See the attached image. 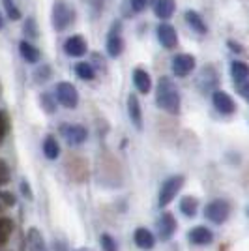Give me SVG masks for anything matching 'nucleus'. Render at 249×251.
I'll list each match as a JSON object with an SVG mask.
<instances>
[{
  "label": "nucleus",
  "instance_id": "cd10ccee",
  "mask_svg": "<svg viewBox=\"0 0 249 251\" xmlns=\"http://www.w3.org/2000/svg\"><path fill=\"white\" fill-rule=\"evenodd\" d=\"M101 248H103V251H118L114 238L111 234H107V232L101 234Z\"/></svg>",
  "mask_w": 249,
  "mask_h": 251
},
{
  "label": "nucleus",
  "instance_id": "473e14b6",
  "mask_svg": "<svg viewBox=\"0 0 249 251\" xmlns=\"http://www.w3.org/2000/svg\"><path fill=\"white\" fill-rule=\"evenodd\" d=\"M146 4H148V0H131V8H133V11H137V13H141V11L145 10Z\"/></svg>",
  "mask_w": 249,
  "mask_h": 251
},
{
  "label": "nucleus",
  "instance_id": "423d86ee",
  "mask_svg": "<svg viewBox=\"0 0 249 251\" xmlns=\"http://www.w3.org/2000/svg\"><path fill=\"white\" fill-rule=\"evenodd\" d=\"M193 70H195V56L193 54L182 52V54H176L173 58V74L176 77H187Z\"/></svg>",
  "mask_w": 249,
  "mask_h": 251
},
{
  "label": "nucleus",
  "instance_id": "6ab92c4d",
  "mask_svg": "<svg viewBox=\"0 0 249 251\" xmlns=\"http://www.w3.org/2000/svg\"><path fill=\"white\" fill-rule=\"evenodd\" d=\"M184 17H186V23L191 26V30H195L197 34H206L208 28H206V23L202 21V17L199 15L197 11L193 10H187L184 13Z\"/></svg>",
  "mask_w": 249,
  "mask_h": 251
},
{
  "label": "nucleus",
  "instance_id": "f03ea898",
  "mask_svg": "<svg viewBox=\"0 0 249 251\" xmlns=\"http://www.w3.org/2000/svg\"><path fill=\"white\" fill-rule=\"evenodd\" d=\"M184 182H186V178L182 176V175H174V176H169L163 182V186L159 189V206H169L174 197H176V193L182 189L184 186Z\"/></svg>",
  "mask_w": 249,
  "mask_h": 251
},
{
  "label": "nucleus",
  "instance_id": "412c9836",
  "mask_svg": "<svg viewBox=\"0 0 249 251\" xmlns=\"http://www.w3.org/2000/svg\"><path fill=\"white\" fill-rule=\"evenodd\" d=\"M19 51H21V56L26 60V62L30 64H38L40 62V58H42V54H40V51L32 45V43H28L26 40H23L21 43H19Z\"/></svg>",
  "mask_w": 249,
  "mask_h": 251
},
{
  "label": "nucleus",
  "instance_id": "2eb2a0df",
  "mask_svg": "<svg viewBox=\"0 0 249 251\" xmlns=\"http://www.w3.org/2000/svg\"><path fill=\"white\" fill-rule=\"evenodd\" d=\"M133 240H135L137 248H141V250H152V248L156 246L154 234L148 229H145V227H139V229L133 232Z\"/></svg>",
  "mask_w": 249,
  "mask_h": 251
},
{
  "label": "nucleus",
  "instance_id": "20e7f679",
  "mask_svg": "<svg viewBox=\"0 0 249 251\" xmlns=\"http://www.w3.org/2000/svg\"><path fill=\"white\" fill-rule=\"evenodd\" d=\"M228 214H230V206H228L227 201H221V199H216V201H212V202H208L206 210H204L206 220L212 221V223H216V225L225 223L228 218Z\"/></svg>",
  "mask_w": 249,
  "mask_h": 251
},
{
  "label": "nucleus",
  "instance_id": "7c9ffc66",
  "mask_svg": "<svg viewBox=\"0 0 249 251\" xmlns=\"http://www.w3.org/2000/svg\"><path fill=\"white\" fill-rule=\"evenodd\" d=\"M51 77V70H49V66H43V68H40L38 72H36V81H47Z\"/></svg>",
  "mask_w": 249,
  "mask_h": 251
},
{
  "label": "nucleus",
  "instance_id": "c85d7f7f",
  "mask_svg": "<svg viewBox=\"0 0 249 251\" xmlns=\"http://www.w3.org/2000/svg\"><path fill=\"white\" fill-rule=\"evenodd\" d=\"M10 182V167L6 161L0 159V186H6Z\"/></svg>",
  "mask_w": 249,
  "mask_h": 251
},
{
  "label": "nucleus",
  "instance_id": "72a5a7b5",
  "mask_svg": "<svg viewBox=\"0 0 249 251\" xmlns=\"http://www.w3.org/2000/svg\"><path fill=\"white\" fill-rule=\"evenodd\" d=\"M25 32H28V36H30V38H36V36H38V30H36V23L32 21V19H28V23L25 25Z\"/></svg>",
  "mask_w": 249,
  "mask_h": 251
},
{
  "label": "nucleus",
  "instance_id": "ea45409f",
  "mask_svg": "<svg viewBox=\"0 0 249 251\" xmlns=\"http://www.w3.org/2000/svg\"><path fill=\"white\" fill-rule=\"evenodd\" d=\"M81 251H84V250H81Z\"/></svg>",
  "mask_w": 249,
  "mask_h": 251
},
{
  "label": "nucleus",
  "instance_id": "6e6552de",
  "mask_svg": "<svg viewBox=\"0 0 249 251\" xmlns=\"http://www.w3.org/2000/svg\"><path fill=\"white\" fill-rule=\"evenodd\" d=\"M122 51H124V40L120 36V23H114L111 34L107 38V52H109V56L116 58L122 54Z\"/></svg>",
  "mask_w": 249,
  "mask_h": 251
},
{
  "label": "nucleus",
  "instance_id": "2f4dec72",
  "mask_svg": "<svg viewBox=\"0 0 249 251\" xmlns=\"http://www.w3.org/2000/svg\"><path fill=\"white\" fill-rule=\"evenodd\" d=\"M0 201H2L6 206H13V204H15V197H13L11 193H8V191H2V193H0Z\"/></svg>",
  "mask_w": 249,
  "mask_h": 251
},
{
  "label": "nucleus",
  "instance_id": "9b49d317",
  "mask_svg": "<svg viewBox=\"0 0 249 251\" xmlns=\"http://www.w3.org/2000/svg\"><path fill=\"white\" fill-rule=\"evenodd\" d=\"M212 103H214V107L218 109L221 115H232V113L236 111L234 100H232L227 92H223V90H216V92H214V96H212Z\"/></svg>",
  "mask_w": 249,
  "mask_h": 251
},
{
  "label": "nucleus",
  "instance_id": "aec40b11",
  "mask_svg": "<svg viewBox=\"0 0 249 251\" xmlns=\"http://www.w3.org/2000/svg\"><path fill=\"white\" fill-rule=\"evenodd\" d=\"M230 75L234 79V83H246L249 77V66L246 62H240V60H234L230 64Z\"/></svg>",
  "mask_w": 249,
  "mask_h": 251
},
{
  "label": "nucleus",
  "instance_id": "bb28decb",
  "mask_svg": "<svg viewBox=\"0 0 249 251\" xmlns=\"http://www.w3.org/2000/svg\"><path fill=\"white\" fill-rule=\"evenodd\" d=\"M40 101H42V107L49 113V115L56 111V100H52L49 94H43L42 98H40Z\"/></svg>",
  "mask_w": 249,
  "mask_h": 251
},
{
  "label": "nucleus",
  "instance_id": "f257e3e1",
  "mask_svg": "<svg viewBox=\"0 0 249 251\" xmlns=\"http://www.w3.org/2000/svg\"><path fill=\"white\" fill-rule=\"evenodd\" d=\"M156 101L169 115H178V111H180V90H178V86L171 77H161L159 79Z\"/></svg>",
  "mask_w": 249,
  "mask_h": 251
},
{
  "label": "nucleus",
  "instance_id": "ddd939ff",
  "mask_svg": "<svg viewBox=\"0 0 249 251\" xmlns=\"http://www.w3.org/2000/svg\"><path fill=\"white\" fill-rule=\"evenodd\" d=\"M187 238H189L191 244H195V246H208V244L214 242V232L210 229H206V227H202V225H197L195 229L189 230Z\"/></svg>",
  "mask_w": 249,
  "mask_h": 251
},
{
  "label": "nucleus",
  "instance_id": "a878e982",
  "mask_svg": "<svg viewBox=\"0 0 249 251\" xmlns=\"http://www.w3.org/2000/svg\"><path fill=\"white\" fill-rule=\"evenodd\" d=\"M2 4H4L6 15L10 17L11 21H19V19H21V11H19V8L15 6V2H13V0H2Z\"/></svg>",
  "mask_w": 249,
  "mask_h": 251
},
{
  "label": "nucleus",
  "instance_id": "5701e85b",
  "mask_svg": "<svg viewBox=\"0 0 249 251\" xmlns=\"http://www.w3.org/2000/svg\"><path fill=\"white\" fill-rule=\"evenodd\" d=\"M43 154H45L47 159H56V157L60 156V145H58V141L52 135L45 137V141H43Z\"/></svg>",
  "mask_w": 249,
  "mask_h": 251
},
{
  "label": "nucleus",
  "instance_id": "c756f323",
  "mask_svg": "<svg viewBox=\"0 0 249 251\" xmlns=\"http://www.w3.org/2000/svg\"><path fill=\"white\" fill-rule=\"evenodd\" d=\"M8 127H10V124H8V116L4 115V113H0V143L4 141V137H6V133H8Z\"/></svg>",
  "mask_w": 249,
  "mask_h": 251
},
{
  "label": "nucleus",
  "instance_id": "7ed1b4c3",
  "mask_svg": "<svg viewBox=\"0 0 249 251\" xmlns=\"http://www.w3.org/2000/svg\"><path fill=\"white\" fill-rule=\"evenodd\" d=\"M73 21V10L64 0H54L52 4V26L58 32L66 30Z\"/></svg>",
  "mask_w": 249,
  "mask_h": 251
},
{
  "label": "nucleus",
  "instance_id": "4c0bfd02",
  "mask_svg": "<svg viewBox=\"0 0 249 251\" xmlns=\"http://www.w3.org/2000/svg\"><path fill=\"white\" fill-rule=\"evenodd\" d=\"M0 28H4V19H2V13H0Z\"/></svg>",
  "mask_w": 249,
  "mask_h": 251
},
{
  "label": "nucleus",
  "instance_id": "c9c22d12",
  "mask_svg": "<svg viewBox=\"0 0 249 251\" xmlns=\"http://www.w3.org/2000/svg\"><path fill=\"white\" fill-rule=\"evenodd\" d=\"M238 90H240V94L244 96L246 100H249V83H240Z\"/></svg>",
  "mask_w": 249,
  "mask_h": 251
},
{
  "label": "nucleus",
  "instance_id": "4be33fe9",
  "mask_svg": "<svg viewBox=\"0 0 249 251\" xmlns=\"http://www.w3.org/2000/svg\"><path fill=\"white\" fill-rule=\"evenodd\" d=\"M197 210H199V201L195 197H191V195L182 197V201H180V212L186 218H195L197 216Z\"/></svg>",
  "mask_w": 249,
  "mask_h": 251
},
{
  "label": "nucleus",
  "instance_id": "0eeeda50",
  "mask_svg": "<svg viewBox=\"0 0 249 251\" xmlns=\"http://www.w3.org/2000/svg\"><path fill=\"white\" fill-rule=\"evenodd\" d=\"M62 137L68 141V145H72V147H79V145H83L84 141H86L88 131H86V127H84V126L68 124V126H62Z\"/></svg>",
  "mask_w": 249,
  "mask_h": 251
},
{
  "label": "nucleus",
  "instance_id": "39448f33",
  "mask_svg": "<svg viewBox=\"0 0 249 251\" xmlns=\"http://www.w3.org/2000/svg\"><path fill=\"white\" fill-rule=\"evenodd\" d=\"M56 100L66 109H75L79 103V92L72 83L62 81V83L56 84Z\"/></svg>",
  "mask_w": 249,
  "mask_h": 251
},
{
  "label": "nucleus",
  "instance_id": "b1692460",
  "mask_svg": "<svg viewBox=\"0 0 249 251\" xmlns=\"http://www.w3.org/2000/svg\"><path fill=\"white\" fill-rule=\"evenodd\" d=\"M75 74H77V77L84 79V81H92L94 77H96V72H94V68L88 62L77 64V66H75Z\"/></svg>",
  "mask_w": 249,
  "mask_h": 251
},
{
  "label": "nucleus",
  "instance_id": "f704fd0d",
  "mask_svg": "<svg viewBox=\"0 0 249 251\" xmlns=\"http://www.w3.org/2000/svg\"><path fill=\"white\" fill-rule=\"evenodd\" d=\"M21 191L26 195V199H34V193H32V189H30V186H28V182L26 180H23L21 182Z\"/></svg>",
  "mask_w": 249,
  "mask_h": 251
},
{
  "label": "nucleus",
  "instance_id": "e433bc0d",
  "mask_svg": "<svg viewBox=\"0 0 249 251\" xmlns=\"http://www.w3.org/2000/svg\"><path fill=\"white\" fill-rule=\"evenodd\" d=\"M228 45H230V49H232V51H242V49H240V45H234L232 42H228Z\"/></svg>",
  "mask_w": 249,
  "mask_h": 251
},
{
  "label": "nucleus",
  "instance_id": "f8f14e48",
  "mask_svg": "<svg viewBox=\"0 0 249 251\" xmlns=\"http://www.w3.org/2000/svg\"><path fill=\"white\" fill-rule=\"evenodd\" d=\"M86 40H84L83 36H72V38H68L66 43H64V51L68 56H83L84 52H86Z\"/></svg>",
  "mask_w": 249,
  "mask_h": 251
},
{
  "label": "nucleus",
  "instance_id": "9d476101",
  "mask_svg": "<svg viewBox=\"0 0 249 251\" xmlns=\"http://www.w3.org/2000/svg\"><path fill=\"white\" fill-rule=\"evenodd\" d=\"M176 220H174V216L173 214H169L165 212L159 221H157V234H159V238L165 242V240H171L173 238V234L176 232Z\"/></svg>",
  "mask_w": 249,
  "mask_h": 251
},
{
  "label": "nucleus",
  "instance_id": "4468645a",
  "mask_svg": "<svg viewBox=\"0 0 249 251\" xmlns=\"http://www.w3.org/2000/svg\"><path fill=\"white\" fill-rule=\"evenodd\" d=\"M127 115H129V120L133 122L137 129L143 127V113H141V103H139V98L135 94H129L127 98Z\"/></svg>",
  "mask_w": 249,
  "mask_h": 251
},
{
  "label": "nucleus",
  "instance_id": "1a4fd4ad",
  "mask_svg": "<svg viewBox=\"0 0 249 251\" xmlns=\"http://www.w3.org/2000/svg\"><path fill=\"white\" fill-rule=\"evenodd\" d=\"M157 40L159 43L165 47V49H174L178 45V34H176V28L174 26H171L169 23H163V25H159L157 26Z\"/></svg>",
  "mask_w": 249,
  "mask_h": 251
},
{
  "label": "nucleus",
  "instance_id": "f3484780",
  "mask_svg": "<svg viewBox=\"0 0 249 251\" xmlns=\"http://www.w3.org/2000/svg\"><path fill=\"white\" fill-rule=\"evenodd\" d=\"M133 84H135V88L141 94H148L150 88H152V79H150L148 72L143 70V68H137L133 72Z\"/></svg>",
  "mask_w": 249,
  "mask_h": 251
},
{
  "label": "nucleus",
  "instance_id": "dca6fc26",
  "mask_svg": "<svg viewBox=\"0 0 249 251\" xmlns=\"http://www.w3.org/2000/svg\"><path fill=\"white\" fill-rule=\"evenodd\" d=\"M26 246H28V251H49L47 244L43 240L42 232L36 227L28 229V232H26Z\"/></svg>",
  "mask_w": 249,
  "mask_h": 251
},
{
  "label": "nucleus",
  "instance_id": "58836bf2",
  "mask_svg": "<svg viewBox=\"0 0 249 251\" xmlns=\"http://www.w3.org/2000/svg\"><path fill=\"white\" fill-rule=\"evenodd\" d=\"M248 216H249V206H248Z\"/></svg>",
  "mask_w": 249,
  "mask_h": 251
},
{
  "label": "nucleus",
  "instance_id": "a211bd4d",
  "mask_svg": "<svg viewBox=\"0 0 249 251\" xmlns=\"http://www.w3.org/2000/svg\"><path fill=\"white\" fill-rule=\"evenodd\" d=\"M174 10H176L174 0H157L156 6H154V13L159 19H171Z\"/></svg>",
  "mask_w": 249,
  "mask_h": 251
},
{
  "label": "nucleus",
  "instance_id": "393cba45",
  "mask_svg": "<svg viewBox=\"0 0 249 251\" xmlns=\"http://www.w3.org/2000/svg\"><path fill=\"white\" fill-rule=\"evenodd\" d=\"M13 232V223L8 218H0V246H4Z\"/></svg>",
  "mask_w": 249,
  "mask_h": 251
}]
</instances>
